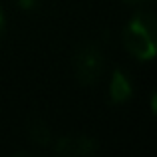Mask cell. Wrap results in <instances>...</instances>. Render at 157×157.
<instances>
[{
  "mask_svg": "<svg viewBox=\"0 0 157 157\" xmlns=\"http://www.w3.org/2000/svg\"><path fill=\"white\" fill-rule=\"evenodd\" d=\"M30 135H32V139L38 141V143H48L50 141V131H48V127L44 125V123L32 125L30 127Z\"/></svg>",
  "mask_w": 157,
  "mask_h": 157,
  "instance_id": "5",
  "label": "cell"
},
{
  "mask_svg": "<svg viewBox=\"0 0 157 157\" xmlns=\"http://www.w3.org/2000/svg\"><path fill=\"white\" fill-rule=\"evenodd\" d=\"M133 94V86H131L129 78L121 72V70H113L109 82V98L113 104H123L127 101Z\"/></svg>",
  "mask_w": 157,
  "mask_h": 157,
  "instance_id": "4",
  "label": "cell"
},
{
  "mask_svg": "<svg viewBox=\"0 0 157 157\" xmlns=\"http://www.w3.org/2000/svg\"><path fill=\"white\" fill-rule=\"evenodd\" d=\"M155 16L151 12H137L123 30V44L137 60H153L155 56Z\"/></svg>",
  "mask_w": 157,
  "mask_h": 157,
  "instance_id": "1",
  "label": "cell"
},
{
  "mask_svg": "<svg viewBox=\"0 0 157 157\" xmlns=\"http://www.w3.org/2000/svg\"><path fill=\"white\" fill-rule=\"evenodd\" d=\"M98 149V143L94 137L86 135H72V137H60L54 145V151L64 157H86Z\"/></svg>",
  "mask_w": 157,
  "mask_h": 157,
  "instance_id": "3",
  "label": "cell"
},
{
  "mask_svg": "<svg viewBox=\"0 0 157 157\" xmlns=\"http://www.w3.org/2000/svg\"><path fill=\"white\" fill-rule=\"evenodd\" d=\"M74 68H76V78L80 84L92 86L101 78L104 72V54L98 46L86 44L76 52L74 58Z\"/></svg>",
  "mask_w": 157,
  "mask_h": 157,
  "instance_id": "2",
  "label": "cell"
},
{
  "mask_svg": "<svg viewBox=\"0 0 157 157\" xmlns=\"http://www.w3.org/2000/svg\"><path fill=\"white\" fill-rule=\"evenodd\" d=\"M4 22H6V20H4V12H2V8H0V32L4 30Z\"/></svg>",
  "mask_w": 157,
  "mask_h": 157,
  "instance_id": "7",
  "label": "cell"
},
{
  "mask_svg": "<svg viewBox=\"0 0 157 157\" xmlns=\"http://www.w3.org/2000/svg\"><path fill=\"white\" fill-rule=\"evenodd\" d=\"M125 2H129V4H141V2H145V0H125Z\"/></svg>",
  "mask_w": 157,
  "mask_h": 157,
  "instance_id": "8",
  "label": "cell"
},
{
  "mask_svg": "<svg viewBox=\"0 0 157 157\" xmlns=\"http://www.w3.org/2000/svg\"><path fill=\"white\" fill-rule=\"evenodd\" d=\"M20 8H24V10H30V8L36 6V0H18Z\"/></svg>",
  "mask_w": 157,
  "mask_h": 157,
  "instance_id": "6",
  "label": "cell"
}]
</instances>
